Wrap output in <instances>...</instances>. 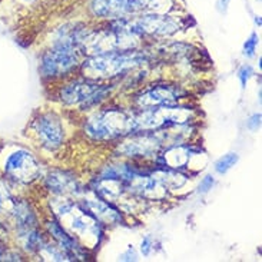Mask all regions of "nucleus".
<instances>
[{
  "instance_id": "f03ea898",
  "label": "nucleus",
  "mask_w": 262,
  "mask_h": 262,
  "mask_svg": "<svg viewBox=\"0 0 262 262\" xmlns=\"http://www.w3.org/2000/svg\"><path fill=\"white\" fill-rule=\"evenodd\" d=\"M146 60L142 52L136 50H116L99 55H92L82 63V72L86 79L100 80L118 76L119 73L134 69Z\"/></svg>"
},
{
  "instance_id": "9d476101",
  "label": "nucleus",
  "mask_w": 262,
  "mask_h": 262,
  "mask_svg": "<svg viewBox=\"0 0 262 262\" xmlns=\"http://www.w3.org/2000/svg\"><path fill=\"white\" fill-rule=\"evenodd\" d=\"M184 91L179 88L168 85H158L146 89L136 98L135 103L141 109H149L155 106H165V105H178L182 99Z\"/></svg>"
},
{
  "instance_id": "5701e85b",
  "label": "nucleus",
  "mask_w": 262,
  "mask_h": 262,
  "mask_svg": "<svg viewBox=\"0 0 262 262\" xmlns=\"http://www.w3.org/2000/svg\"><path fill=\"white\" fill-rule=\"evenodd\" d=\"M229 2L231 0H216V9L221 14H225L228 12L229 7Z\"/></svg>"
},
{
  "instance_id": "393cba45",
  "label": "nucleus",
  "mask_w": 262,
  "mask_h": 262,
  "mask_svg": "<svg viewBox=\"0 0 262 262\" xmlns=\"http://www.w3.org/2000/svg\"><path fill=\"white\" fill-rule=\"evenodd\" d=\"M255 23L258 26H261V19H259V16H255Z\"/></svg>"
},
{
  "instance_id": "9b49d317",
  "label": "nucleus",
  "mask_w": 262,
  "mask_h": 262,
  "mask_svg": "<svg viewBox=\"0 0 262 262\" xmlns=\"http://www.w3.org/2000/svg\"><path fill=\"white\" fill-rule=\"evenodd\" d=\"M128 141L119 145V152L126 156H152L162 146L163 138L161 134L141 132V135H129Z\"/></svg>"
},
{
  "instance_id": "dca6fc26",
  "label": "nucleus",
  "mask_w": 262,
  "mask_h": 262,
  "mask_svg": "<svg viewBox=\"0 0 262 262\" xmlns=\"http://www.w3.org/2000/svg\"><path fill=\"white\" fill-rule=\"evenodd\" d=\"M238 159H239L238 154H234V152L227 154V155H224L215 162V165H213V166H215V170H216L220 175H225L228 170H231L235 165H236Z\"/></svg>"
},
{
  "instance_id": "f8f14e48",
  "label": "nucleus",
  "mask_w": 262,
  "mask_h": 262,
  "mask_svg": "<svg viewBox=\"0 0 262 262\" xmlns=\"http://www.w3.org/2000/svg\"><path fill=\"white\" fill-rule=\"evenodd\" d=\"M82 206L88 212L92 215L96 221L107 225H116L122 222L121 212L106 202L105 199L100 198H88L82 201Z\"/></svg>"
},
{
  "instance_id": "423d86ee",
  "label": "nucleus",
  "mask_w": 262,
  "mask_h": 262,
  "mask_svg": "<svg viewBox=\"0 0 262 262\" xmlns=\"http://www.w3.org/2000/svg\"><path fill=\"white\" fill-rule=\"evenodd\" d=\"M111 92V88L106 85H99L96 80L86 79V80H75L69 85L62 88L60 91V100L64 105L69 106L91 107L99 103L100 100L106 98L107 93Z\"/></svg>"
},
{
  "instance_id": "20e7f679",
  "label": "nucleus",
  "mask_w": 262,
  "mask_h": 262,
  "mask_svg": "<svg viewBox=\"0 0 262 262\" xmlns=\"http://www.w3.org/2000/svg\"><path fill=\"white\" fill-rule=\"evenodd\" d=\"M85 134L93 141H112L135 134V115L123 109H103L85 123Z\"/></svg>"
},
{
  "instance_id": "a878e982",
  "label": "nucleus",
  "mask_w": 262,
  "mask_h": 262,
  "mask_svg": "<svg viewBox=\"0 0 262 262\" xmlns=\"http://www.w3.org/2000/svg\"><path fill=\"white\" fill-rule=\"evenodd\" d=\"M21 2H25V3H35L36 0H21Z\"/></svg>"
},
{
  "instance_id": "a211bd4d",
  "label": "nucleus",
  "mask_w": 262,
  "mask_h": 262,
  "mask_svg": "<svg viewBox=\"0 0 262 262\" xmlns=\"http://www.w3.org/2000/svg\"><path fill=\"white\" fill-rule=\"evenodd\" d=\"M258 45H259V36L256 35V32H252V33L249 35L248 39L245 40L244 46H242V53H244V56L248 57V59L255 56Z\"/></svg>"
},
{
  "instance_id": "2eb2a0df",
  "label": "nucleus",
  "mask_w": 262,
  "mask_h": 262,
  "mask_svg": "<svg viewBox=\"0 0 262 262\" xmlns=\"http://www.w3.org/2000/svg\"><path fill=\"white\" fill-rule=\"evenodd\" d=\"M46 227H48V231L52 235V238L59 244V247H62L73 259L78 258V256H82V252H83L82 247L79 245L72 235H69L64 231V228L60 225V222H57L55 220L49 221Z\"/></svg>"
},
{
  "instance_id": "6ab92c4d",
  "label": "nucleus",
  "mask_w": 262,
  "mask_h": 262,
  "mask_svg": "<svg viewBox=\"0 0 262 262\" xmlns=\"http://www.w3.org/2000/svg\"><path fill=\"white\" fill-rule=\"evenodd\" d=\"M252 75H254V69H252L249 64H244V66H241V68L238 69L236 76H238V80H239V83H241L242 89L247 88L249 79L252 78Z\"/></svg>"
},
{
  "instance_id": "1a4fd4ad",
  "label": "nucleus",
  "mask_w": 262,
  "mask_h": 262,
  "mask_svg": "<svg viewBox=\"0 0 262 262\" xmlns=\"http://www.w3.org/2000/svg\"><path fill=\"white\" fill-rule=\"evenodd\" d=\"M33 132L43 148L55 150L64 142V128L55 114H43L33 122Z\"/></svg>"
},
{
  "instance_id": "0eeeda50",
  "label": "nucleus",
  "mask_w": 262,
  "mask_h": 262,
  "mask_svg": "<svg viewBox=\"0 0 262 262\" xmlns=\"http://www.w3.org/2000/svg\"><path fill=\"white\" fill-rule=\"evenodd\" d=\"M3 172L9 179L17 184H30L42 175V165L28 149L17 148L7 155Z\"/></svg>"
},
{
  "instance_id": "bb28decb",
  "label": "nucleus",
  "mask_w": 262,
  "mask_h": 262,
  "mask_svg": "<svg viewBox=\"0 0 262 262\" xmlns=\"http://www.w3.org/2000/svg\"><path fill=\"white\" fill-rule=\"evenodd\" d=\"M0 255H2V252H0Z\"/></svg>"
},
{
  "instance_id": "4468645a",
  "label": "nucleus",
  "mask_w": 262,
  "mask_h": 262,
  "mask_svg": "<svg viewBox=\"0 0 262 262\" xmlns=\"http://www.w3.org/2000/svg\"><path fill=\"white\" fill-rule=\"evenodd\" d=\"M192 156V148L186 145H173L169 146L163 152L162 155H159L158 161L163 163L165 169H181L186 166Z\"/></svg>"
},
{
  "instance_id": "f3484780",
  "label": "nucleus",
  "mask_w": 262,
  "mask_h": 262,
  "mask_svg": "<svg viewBox=\"0 0 262 262\" xmlns=\"http://www.w3.org/2000/svg\"><path fill=\"white\" fill-rule=\"evenodd\" d=\"M14 206V201L10 195V191L6 184L0 179V213L12 212Z\"/></svg>"
},
{
  "instance_id": "39448f33",
  "label": "nucleus",
  "mask_w": 262,
  "mask_h": 262,
  "mask_svg": "<svg viewBox=\"0 0 262 262\" xmlns=\"http://www.w3.org/2000/svg\"><path fill=\"white\" fill-rule=\"evenodd\" d=\"M192 111L179 105H165L149 109H142L141 114L135 115V134L162 130L173 126H184L191 122Z\"/></svg>"
},
{
  "instance_id": "7ed1b4c3",
  "label": "nucleus",
  "mask_w": 262,
  "mask_h": 262,
  "mask_svg": "<svg viewBox=\"0 0 262 262\" xmlns=\"http://www.w3.org/2000/svg\"><path fill=\"white\" fill-rule=\"evenodd\" d=\"M173 0H91L93 16L107 20L138 17L148 13H168Z\"/></svg>"
},
{
  "instance_id": "ddd939ff",
  "label": "nucleus",
  "mask_w": 262,
  "mask_h": 262,
  "mask_svg": "<svg viewBox=\"0 0 262 262\" xmlns=\"http://www.w3.org/2000/svg\"><path fill=\"white\" fill-rule=\"evenodd\" d=\"M46 188L55 195H62V196L78 195L79 192H82L78 179L69 172H63V170H53L52 173H49V177L46 178Z\"/></svg>"
},
{
  "instance_id": "4be33fe9",
  "label": "nucleus",
  "mask_w": 262,
  "mask_h": 262,
  "mask_svg": "<svg viewBox=\"0 0 262 262\" xmlns=\"http://www.w3.org/2000/svg\"><path fill=\"white\" fill-rule=\"evenodd\" d=\"M259 126H261V114L252 115L247 121V128L251 129V130H256Z\"/></svg>"
},
{
  "instance_id": "f257e3e1",
  "label": "nucleus",
  "mask_w": 262,
  "mask_h": 262,
  "mask_svg": "<svg viewBox=\"0 0 262 262\" xmlns=\"http://www.w3.org/2000/svg\"><path fill=\"white\" fill-rule=\"evenodd\" d=\"M83 29H71L59 36L53 48L48 50L40 60V72L46 78H60L80 63V39Z\"/></svg>"
},
{
  "instance_id": "aec40b11",
  "label": "nucleus",
  "mask_w": 262,
  "mask_h": 262,
  "mask_svg": "<svg viewBox=\"0 0 262 262\" xmlns=\"http://www.w3.org/2000/svg\"><path fill=\"white\" fill-rule=\"evenodd\" d=\"M213 185H215V178L212 175H206L198 185V192L199 193H208V192L211 191L213 188Z\"/></svg>"
},
{
  "instance_id": "412c9836",
  "label": "nucleus",
  "mask_w": 262,
  "mask_h": 262,
  "mask_svg": "<svg viewBox=\"0 0 262 262\" xmlns=\"http://www.w3.org/2000/svg\"><path fill=\"white\" fill-rule=\"evenodd\" d=\"M150 251H152V239L150 236H145L141 242V254L143 256L150 255Z\"/></svg>"
},
{
  "instance_id": "6e6552de",
  "label": "nucleus",
  "mask_w": 262,
  "mask_h": 262,
  "mask_svg": "<svg viewBox=\"0 0 262 262\" xmlns=\"http://www.w3.org/2000/svg\"><path fill=\"white\" fill-rule=\"evenodd\" d=\"M129 29L136 36L141 35H156L169 36L175 33L179 25L166 13H148L138 16L134 21L128 20Z\"/></svg>"
},
{
  "instance_id": "b1692460",
  "label": "nucleus",
  "mask_w": 262,
  "mask_h": 262,
  "mask_svg": "<svg viewBox=\"0 0 262 262\" xmlns=\"http://www.w3.org/2000/svg\"><path fill=\"white\" fill-rule=\"evenodd\" d=\"M121 259H122V261H130V259H136V254H135L134 249L129 248L126 254L121 255Z\"/></svg>"
}]
</instances>
